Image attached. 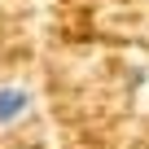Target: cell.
<instances>
[{
  "label": "cell",
  "mask_w": 149,
  "mask_h": 149,
  "mask_svg": "<svg viewBox=\"0 0 149 149\" xmlns=\"http://www.w3.org/2000/svg\"><path fill=\"white\" fill-rule=\"evenodd\" d=\"M35 110V92L26 84H0V132L22 127Z\"/></svg>",
  "instance_id": "obj_1"
}]
</instances>
